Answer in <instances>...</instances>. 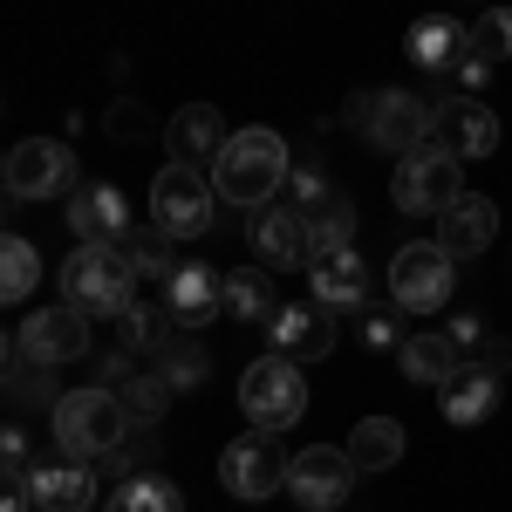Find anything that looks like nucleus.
I'll return each mask as SVG.
<instances>
[{
    "label": "nucleus",
    "mask_w": 512,
    "mask_h": 512,
    "mask_svg": "<svg viewBox=\"0 0 512 512\" xmlns=\"http://www.w3.org/2000/svg\"><path fill=\"white\" fill-rule=\"evenodd\" d=\"M130 424H137V417H130V403H123L110 383L55 396V410H48V437H55V451H62V458H82V465L117 458L123 444H130Z\"/></svg>",
    "instance_id": "f257e3e1"
},
{
    "label": "nucleus",
    "mask_w": 512,
    "mask_h": 512,
    "mask_svg": "<svg viewBox=\"0 0 512 512\" xmlns=\"http://www.w3.org/2000/svg\"><path fill=\"white\" fill-rule=\"evenodd\" d=\"M287 171H294V151H287V137L280 130H233L226 137V151L212 164V185L226 205H246V212H260V205H274V192L287 185Z\"/></svg>",
    "instance_id": "f03ea898"
},
{
    "label": "nucleus",
    "mask_w": 512,
    "mask_h": 512,
    "mask_svg": "<svg viewBox=\"0 0 512 512\" xmlns=\"http://www.w3.org/2000/svg\"><path fill=\"white\" fill-rule=\"evenodd\" d=\"M62 301L76 315L117 321L130 301H137V267L123 260V246H76L62 260Z\"/></svg>",
    "instance_id": "7ed1b4c3"
},
{
    "label": "nucleus",
    "mask_w": 512,
    "mask_h": 512,
    "mask_svg": "<svg viewBox=\"0 0 512 512\" xmlns=\"http://www.w3.org/2000/svg\"><path fill=\"white\" fill-rule=\"evenodd\" d=\"M342 123H349V130H362L376 151L410 158V151H424V144H431L437 110L424 103V96H410V89H362V96H349Z\"/></svg>",
    "instance_id": "20e7f679"
},
{
    "label": "nucleus",
    "mask_w": 512,
    "mask_h": 512,
    "mask_svg": "<svg viewBox=\"0 0 512 512\" xmlns=\"http://www.w3.org/2000/svg\"><path fill=\"white\" fill-rule=\"evenodd\" d=\"M390 198H396V212H431V219H444V212L465 198V158H458V151H444V144L431 137L424 151L396 158Z\"/></svg>",
    "instance_id": "39448f33"
},
{
    "label": "nucleus",
    "mask_w": 512,
    "mask_h": 512,
    "mask_svg": "<svg viewBox=\"0 0 512 512\" xmlns=\"http://www.w3.org/2000/svg\"><path fill=\"white\" fill-rule=\"evenodd\" d=\"M239 410L253 417V431H287V424H301V410H308V376H301V362L294 355H260V362H246V376H239Z\"/></svg>",
    "instance_id": "423d86ee"
},
{
    "label": "nucleus",
    "mask_w": 512,
    "mask_h": 512,
    "mask_svg": "<svg viewBox=\"0 0 512 512\" xmlns=\"http://www.w3.org/2000/svg\"><path fill=\"white\" fill-rule=\"evenodd\" d=\"M451 280H458V260L444 253V239H410V246H396L390 301L403 315H437V308L451 301Z\"/></svg>",
    "instance_id": "0eeeda50"
},
{
    "label": "nucleus",
    "mask_w": 512,
    "mask_h": 512,
    "mask_svg": "<svg viewBox=\"0 0 512 512\" xmlns=\"http://www.w3.org/2000/svg\"><path fill=\"white\" fill-rule=\"evenodd\" d=\"M212 205H219V185L198 164H164L151 178V226L164 239H198L212 226Z\"/></svg>",
    "instance_id": "6e6552de"
},
{
    "label": "nucleus",
    "mask_w": 512,
    "mask_h": 512,
    "mask_svg": "<svg viewBox=\"0 0 512 512\" xmlns=\"http://www.w3.org/2000/svg\"><path fill=\"white\" fill-rule=\"evenodd\" d=\"M280 431H246L226 444V458H219V478H226V492L233 499H246V506H260V499H274V492H287V451L274 444Z\"/></svg>",
    "instance_id": "1a4fd4ad"
},
{
    "label": "nucleus",
    "mask_w": 512,
    "mask_h": 512,
    "mask_svg": "<svg viewBox=\"0 0 512 512\" xmlns=\"http://www.w3.org/2000/svg\"><path fill=\"white\" fill-rule=\"evenodd\" d=\"M246 239H253V260L274 267V274L315 267V233H308L301 205H260V212H246Z\"/></svg>",
    "instance_id": "9d476101"
},
{
    "label": "nucleus",
    "mask_w": 512,
    "mask_h": 512,
    "mask_svg": "<svg viewBox=\"0 0 512 512\" xmlns=\"http://www.w3.org/2000/svg\"><path fill=\"white\" fill-rule=\"evenodd\" d=\"M355 478H362V472H355L349 451L315 444V451H294V465H287V492H294V506H301V512H335V506H349Z\"/></svg>",
    "instance_id": "9b49d317"
},
{
    "label": "nucleus",
    "mask_w": 512,
    "mask_h": 512,
    "mask_svg": "<svg viewBox=\"0 0 512 512\" xmlns=\"http://www.w3.org/2000/svg\"><path fill=\"white\" fill-rule=\"evenodd\" d=\"M55 192H76V151L62 137H28L7 151V198H55Z\"/></svg>",
    "instance_id": "f8f14e48"
},
{
    "label": "nucleus",
    "mask_w": 512,
    "mask_h": 512,
    "mask_svg": "<svg viewBox=\"0 0 512 512\" xmlns=\"http://www.w3.org/2000/svg\"><path fill=\"white\" fill-rule=\"evenodd\" d=\"M14 349L28 355V362H41V369L82 362V355H89V315H76L69 301H62V308H41V315H28V321H21Z\"/></svg>",
    "instance_id": "ddd939ff"
},
{
    "label": "nucleus",
    "mask_w": 512,
    "mask_h": 512,
    "mask_svg": "<svg viewBox=\"0 0 512 512\" xmlns=\"http://www.w3.org/2000/svg\"><path fill=\"white\" fill-rule=\"evenodd\" d=\"M431 110H437V123H431V137L444 144V151H458V158H492L499 151V117L478 103V96H431Z\"/></svg>",
    "instance_id": "4468645a"
},
{
    "label": "nucleus",
    "mask_w": 512,
    "mask_h": 512,
    "mask_svg": "<svg viewBox=\"0 0 512 512\" xmlns=\"http://www.w3.org/2000/svg\"><path fill=\"white\" fill-rule=\"evenodd\" d=\"M315 301L321 308H335V315H362L369 308V260L355 253V246H328L315 253Z\"/></svg>",
    "instance_id": "2eb2a0df"
},
{
    "label": "nucleus",
    "mask_w": 512,
    "mask_h": 512,
    "mask_svg": "<svg viewBox=\"0 0 512 512\" xmlns=\"http://www.w3.org/2000/svg\"><path fill=\"white\" fill-rule=\"evenodd\" d=\"M158 308L171 321H178V328H205V321L219 315V308H226V280L212 274V267H198V260H185V267H178V274L164 280V294H158Z\"/></svg>",
    "instance_id": "dca6fc26"
},
{
    "label": "nucleus",
    "mask_w": 512,
    "mask_h": 512,
    "mask_svg": "<svg viewBox=\"0 0 512 512\" xmlns=\"http://www.w3.org/2000/svg\"><path fill=\"white\" fill-rule=\"evenodd\" d=\"M69 226H76L82 246H117L130 233V205H123L117 185H76L69 192Z\"/></svg>",
    "instance_id": "f3484780"
},
{
    "label": "nucleus",
    "mask_w": 512,
    "mask_h": 512,
    "mask_svg": "<svg viewBox=\"0 0 512 512\" xmlns=\"http://www.w3.org/2000/svg\"><path fill=\"white\" fill-rule=\"evenodd\" d=\"M267 335H274L280 355H294V362H321V355L335 349V308H321V301L280 308V315L267 321Z\"/></svg>",
    "instance_id": "a211bd4d"
},
{
    "label": "nucleus",
    "mask_w": 512,
    "mask_h": 512,
    "mask_svg": "<svg viewBox=\"0 0 512 512\" xmlns=\"http://www.w3.org/2000/svg\"><path fill=\"white\" fill-rule=\"evenodd\" d=\"M499 390H506V376L499 369H485V362H465L444 390H437V403H444V424H458V431H472V424H485L492 410H499Z\"/></svg>",
    "instance_id": "6ab92c4d"
},
{
    "label": "nucleus",
    "mask_w": 512,
    "mask_h": 512,
    "mask_svg": "<svg viewBox=\"0 0 512 512\" xmlns=\"http://www.w3.org/2000/svg\"><path fill=\"white\" fill-rule=\"evenodd\" d=\"M164 144H171V164H219V151H226V123H219V110L212 103H185L178 117H171V130H164Z\"/></svg>",
    "instance_id": "aec40b11"
},
{
    "label": "nucleus",
    "mask_w": 512,
    "mask_h": 512,
    "mask_svg": "<svg viewBox=\"0 0 512 512\" xmlns=\"http://www.w3.org/2000/svg\"><path fill=\"white\" fill-rule=\"evenodd\" d=\"M437 239H444V253H451V260H478V253L499 239V205L465 192L444 219H437Z\"/></svg>",
    "instance_id": "412c9836"
},
{
    "label": "nucleus",
    "mask_w": 512,
    "mask_h": 512,
    "mask_svg": "<svg viewBox=\"0 0 512 512\" xmlns=\"http://www.w3.org/2000/svg\"><path fill=\"white\" fill-rule=\"evenodd\" d=\"M465 41H472L465 21H451V14H424V21L410 28V41H403V55H410L417 69H431V76H451L458 55H465Z\"/></svg>",
    "instance_id": "4be33fe9"
},
{
    "label": "nucleus",
    "mask_w": 512,
    "mask_h": 512,
    "mask_svg": "<svg viewBox=\"0 0 512 512\" xmlns=\"http://www.w3.org/2000/svg\"><path fill=\"white\" fill-rule=\"evenodd\" d=\"M396 369H403L417 390H444V383L465 369V355H458V342H451V335L424 328V335H410V342L396 349Z\"/></svg>",
    "instance_id": "5701e85b"
},
{
    "label": "nucleus",
    "mask_w": 512,
    "mask_h": 512,
    "mask_svg": "<svg viewBox=\"0 0 512 512\" xmlns=\"http://www.w3.org/2000/svg\"><path fill=\"white\" fill-rule=\"evenodd\" d=\"M35 506L41 512H89L96 506V465L82 458H55L35 472Z\"/></svg>",
    "instance_id": "b1692460"
},
{
    "label": "nucleus",
    "mask_w": 512,
    "mask_h": 512,
    "mask_svg": "<svg viewBox=\"0 0 512 512\" xmlns=\"http://www.w3.org/2000/svg\"><path fill=\"white\" fill-rule=\"evenodd\" d=\"M342 451L355 458V472H362V478H369V472H390L396 458H403V424H396V417H362Z\"/></svg>",
    "instance_id": "393cba45"
},
{
    "label": "nucleus",
    "mask_w": 512,
    "mask_h": 512,
    "mask_svg": "<svg viewBox=\"0 0 512 512\" xmlns=\"http://www.w3.org/2000/svg\"><path fill=\"white\" fill-rule=\"evenodd\" d=\"M226 315L233 321H274L280 301H274V267H233L226 274Z\"/></svg>",
    "instance_id": "a878e982"
},
{
    "label": "nucleus",
    "mask_w": 512,
    "mask_h": 512,
    "mask_svg": "<svg viewBox=\"0 0 512 512\" xmlns=\"http://www.w3.org/2000/svg\"><path fill=\"white\" fill-rule=\"evenodd\" d=\"M117 246H123V260L137 267V280H151L158 294H164V280H171V274H178V267H185V260L171 253V239H164L158 226H151V233H144V226H130V233H123Z\"/></svg>",
    "instance_id": "bb28decb"
},
{
    "label": "nucleus",
    "mask_w": 512,
    "mask_h": 512,
    "mask_svg": "<svg viewBox=\"0 0 512 512\" xmlns=\"http://www.w3.org/2000/svg\"><path fill=\"white\" fill-rule=\"evenodd\" d=\"M158 369L171 390H198L205 376H212V355H205V342H192V328H171L158 349Z\"/></svg>",
    "instance_id": "cd10ccee"
},
{
    "label": "nucleus",
    "mask_w": 512,
    "mask_h": 512,
    "mask_svg": "<svg viewBox=\"0 0 512 512\" xmlns=\"http://www.w3.org/2000/svg\"><path fill=\"white\" fill-rule=\"evenodd\" d=\"M103 512H185V499H178L171 478H158L151 465H144V472H130L117 492H110V506H103Z\"/></svg>",
    "instance_id": "c85d7f7f"
},
{
    "label": "nucleus",
    "mask_w": 512,
    "mask_h": 512,
    "mask_svg": "<svg viewBox=\"0 0 512 512\" xmlns=\"http://www.w3.org/2000/svg\"><path fill=\"white\" fill-rule=\"evenodd\" d=\"M35 280H41V253H35V239L7 233V239H0V301H7V308H21V301L35 294Z\"/></svg>",
    "instance_id": "c756f323"
},
{
    "label": "nucleus",
    "mask_w": 512,
    "mask_h": 512,
    "mask_svg": "<svg viewBox=\"0 0 512 512\" xmlns=\"http://www.w3.org/2000/svg\"><path fill=\"white\" fill-rule=\"evenodd\" d=\"M301 212H308L315 253H328V246H349V239H355V205H349L342 192H335V185H328V192H321L315 205H301Z\"/></svg>",
    "instance_id": "7c9ffc66"
},
{
    "label": "nucleus",
    "mask_w": 512,
    "mask_h": 512,
    "mask_svg": "<svg viewBox=\"0 0 512 512\" xmlns=\"http://www.w3.org/2000/svg\"><path fill=\"white\" fill-rule=\"evenodd\" d=\"M171 328H178V321L164 315V308H158V315H151L144 301H130V308H123V315H117V349H130V355H144V349H151V355H158V349H164V335H171Z\"/></svg>",
    "instance_id": "2f4dec72"
},
{
    "label": "nucleus",
    "mask_w": 512,
    "mask_h": 512,
    "mask_svg": "<svg viewBox=\"0 0 512 512\" xmlns=\"http://www.w3.org/2000/svg\"><path fill=\"white\" fill-rule=\"evenodd\" d=\"M117 396L130 403V417H137V424H158L164 403H171L178 390L164 383V369H137V376H123V383H117Z\"/></svg>",
    "instance_id": "473e14b6"
},
{
    "label": "nucleus",
    "mask_w": 512,
    "mask_h": 512,
    "mask_svg": "<svg viewBox=\"0 0 512 512\" xmlns=\"http://www.w3.org/2000/svg\"><path fill=\"white\" fill-rule=\"evenodd\" d=\"M472 55H485L492 69L512 62V7H485L472 21Z\"/></svg>",
    "instance_id": "72a5a7b5"
},
{
    "label": "nucleus",
    "mask_w": 512,
    "mask_h": 512,
    "mask_svg": "<svg viewBox=\"0 0 512 512\" xmlns=\"http://www.w3.org/2000/svg\"><path fill=\"white\" fill-rule=\"evenodd\" d=\"M355 342H362V349H403V342H410V335H403V308H376V301H369V308H362V321H355Z\"/></svg>",
    "instance_id": "f704fd0d"
},
{
    "label": "nucleus",
    "mask_w": 512,
    "mask_h": 512,
    "mask_svg": "<svg viewBox=\"0 0 512 512\" xmlns=\"http://www.w3.org/2000/svg\"><path fill=\"white\" fill-rule=\"evenodd\" d=\"M0 465H7V492H35V458H28V437L7 431V444H0Z\"/></svg>",
    "instance_id": "c9c22d12"
},
{
    "label": "nucleus",
    "mask_w": 512,
    "mask_h": 512,
    "mask_svg": "<svg viewBox=\"0 0 512 512\" xmlns=\"http://www.w3.org/2000/svg\"><path fill=\"white\" fill-rule=\"evenodd\" d=\"M287 185H294V198H301V205H315V198L328 192V178H321V164H301V171H287Z\"/></svg>",
    "instance_id": "e433bc0d"
},
{
    "label": "nucleus",
    "mask_w": 512,
    "mask_h": 512,
    "mask_svg": "<svg viewBox=\"0 0 512 512\" xmlns=\"http://www.w3.org/2000/svg\"><path fill=\"white\" fill-rule=\"evenodd\" d=\"M444 335H451L458 349H485V342H492V335H485V321H478V315H458L451 328H444Z\"/></svg>",
    "instance_id": "4c0bfd02"
},
{
    "label": "nucleus",
    "mask_w": 512,
    "mask_h": 512,
    "mask_svg": "<svg viewBox=\"0 0 512 512\" xmlns=\"http://www.w3.org/2000/svg\"><path fill=\"white\" fill-rule=\"evenodd\" d=\"M28 499H35V492H7V506H0V512H28Z\"/></svg>",
    "instance_id": "58836bf2"
}]
</instances>
